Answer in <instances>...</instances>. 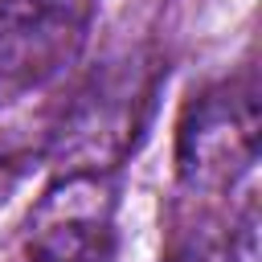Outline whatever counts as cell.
<instances>
[{
    "label": "cell",
    "instance_id": "cell-2",
    "mask_svg": "<svg viewBox=\"0 0 262 262\" xmlns=\"http://www.w3.org/2000/svg\"><path fill=\"white\" fill-rule=\"evenodd\" d=\"M115 205L111 168H66L29 213L25 262H111Z\"/></svg>",
    "mask_w": 262,
    "mask_h": 262
},
{
    "label": "cell",
    "instance_id": "cell-1",
    "mask_svg": "<svg viewBox=\"0 0 262 262\" xmlns=\"http://www.w3.org/2000/svg\"><path fill=\"white\" fill-rule=\"evenodd\" d=\"M258 164V90L250 78H229L201 90L176 135V180L180 201L196 205L201 217H217L221 201ZM196 217V221H201Z\"/></svg>",
    "mask_w": 262,
    "mask_h": 262
},
{
    "label": "cell",
    "instance_id": "cell-3",
    "mask_svg": "<svg viewBox=\"0 0 262 262\" xmlns=\"http://www.w3.org/2000/svg\"><path fill=\"white\" fill-rule=\"evenodd\" d=\"M16 37H20V33H16ZM4 45H8V41H0V53H4Z\"/></svg>",
    "mask_w": 262,
    "mask_h": 262
}]
</instances>
